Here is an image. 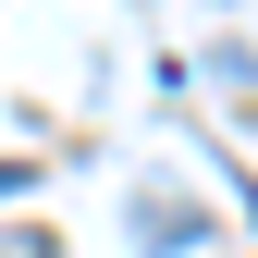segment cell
<instances>
[{
    "mask_svg": "<svg viewBox=\"0 0 258 258\" xmlns=\"http://www.w3.org/2000/svg\"><path fill=\"white\" fill-rule=\"evenodd\" d=\"M136 221H148V246H160V258H172V246H197V234H209V221H197V209H184V197H148Z\"/></svg>",
    "mask_w": 258,
    "mask_h": 258,
    "instance_id": "cell-1",
    "label": "cell"
},
{
    "mask_svg": "<svg viewBox=\"0 0 258 258\" xmlns=\"http://www.w3.org/2000/svg\"><path fill=\"white\" fill-rule=\"evenodd\" d=\"M13 184H25V172H13V160H0V197H13Z\"/></svg>",
    "mask_w": 258,
    "mask_h": 258,
    "instance_id": "cell-2",
    "label": "cell"
}]
</instances>
